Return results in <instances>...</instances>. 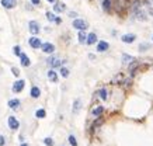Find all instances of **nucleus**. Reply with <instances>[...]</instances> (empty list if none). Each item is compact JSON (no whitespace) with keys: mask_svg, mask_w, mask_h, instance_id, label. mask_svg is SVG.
Listing matches in <instances>:
<instances>
[{"mask_svg":"<svg viewBox=\"0 0 153 146\" xmlns=\"http://www.w3.org/2000/svg\"><path fill=\"white\" fill-rule=\"evenodd\" d=\"M6 143V141H4V136H0V146H3Z\"/></svg>","mask_w":153,"mask_h":146,"instance_id":"obj_34","label":"nucleus"},{"mask_svg":"<svg viewBox=\"0 0 153 146\" xmlns=\"http://www.w3.org/2000/svg\"><path fill=\"white\" fill-rule=\"evenodd\" d=\"M102 113H104V107H101V105H98L97 108L93 110V115H94V117H100Z\"/></svg>","mask_w":153,"mask_h":146,"instance_id":"obj_22","label":"nucleus"},{"mask_svg":"<svg viewBox=\"0 0 153 146\" xmlns=\"http://www.w3.org/2000/svg\"><path fill=\"white\" fill-rule=\"evenodd\" d=\"M24 86H25V81L24 80H17L13 84V91H14V93H20V91L24 89Z\"/></svg>","mask_w":153,"mask_h":146,"instance_id":"obj_3","label":"nucleus"},{"mask_svg":"<svg viewBox=\"0 0 153 146\" xmlns=\"http://www.w3.org/2000/svg\"><path fill=\"white\" fill-rule=\"evenodd\" d=\"M28 27H30V33H31V34L37 35V34L39 33V24H38L37 21H30Z\"/></svg>","mask_w":153,"mask_h":146,"instance_id":"obj_4","label":"nucleus"},{"mask_svg":"<svg viewBox=\"0 0 153 146\" xmlns=\"http://www.w3.org/2000/svg\"><path fill=\"white\" fill-rule=\"evenodd\" d=\"M135 38L136 37L134 35V34H125V35H122V38H121V39H122L125 44H132V42L135 41Z\"/></svg>","mask_w":153,"mask_h":146,"instance_id":"obj_8","label":"nucleus"},{"mask_svg":"<svg viewBox=\"0 0 153 146\" xmlns=\"http://www.w3.org/2000/svg\"><path fill=\"white\" fill-rule=\"evenodd\" d=\"M41 48H42V51H44L45 53H52V52L55 51V47L52 45L51 42H45V44H42Z\"/></svg>","mask_w":153,"mask_h":146,"instance_id":"obj_7","label":"nucleus"},{"mask_svg":"<svg viewBox=\"0 0 153 146\" xmlns=\"http://www.w3.org/2000/svg\"><path fill=\"white\" fill-rule=\"evenodd\" d=\"M98 94H100L101 100H107V98H108V91H107V89H101V90L98 91Z\"/></svg>","mask_w":153,"mask_h":146,"instance_id":"obj_24","label":"nucleus"},{"mask_svg":"<svg viewBox=\"0 0 153 146\" xmlns=\"http://www.w3.org/2000/svg\"><path fill=\"white\" fill-rule=\"evenodd\" d=\"M80 110H82V100L77 98V100L73 103V114H77Z\"/></svg>","mask_w":153,"mask_h":146,"instance_id":"obj_17","label":"nucleus"},{"mask_svg":"<svg viewBox=\"0 0 153 146\" xmlns=\"http://www.w3.org/2000/svg\"><path fill=\"white\" fill-rule=\"evenodd\" d=\"M86 38H87V37L83 34V31H80V33H79V42H80V44L86 42Z\"/></svg>","mask_w":153,"mask_h":146,"instance_id":"obj_26","label":"nucleus"},{"mask_svg":"<svg viewBox=\"0 0 153 146\" xmlns=\"http://www.w3.org/2000/svg\"><path fill=\"white\" fill-rule=\"evenodd\" d=\"M39 96H41V90H39L38 87H35V86H34V87L31 89V97H33V98H38Z\"/></svg>","mask_w":153,"mask_h":146,"instance_id":"obj_21","label":"nucleus"},{"mask_svg":"<svg viewBox=\"0 0 153 146\" xmlns=\"http://www.w3.org/2000/svg\"><path fill=\"white\" fill-rule=\"evenodd\" d=\"M114 6H115L117 13L122 14L126 9H129V0H115V1H114Z\"/></svg>","mask_w":153,"mask_h":146,"instance_id":"obj_1","label":"nucleus"},{"mask_svg":"<svg viewBox=\"0 0 153 146\" xmlns=\"http://www.w3.org/2000/svg\"><path fill=\"white\" fill-rule=\"evenodd\" d=\"M11 72H13L14 76H18V75H20V70H18L17 67H11Z\"/></svg>","mask_w":153,"mask_h":146,"instance_id":"obj_33","label":"nucleus"},{"mask_svg":"<svg viewBox=\"0 0 153 146\" xmlns=\"http://www.w3.org/2000/svg\"><path fill=\"white\" fill-rule=\"evenodd\" d=\"M102 122H104V119H102L101 117H98V118H97V121H94V124H93L91 129H93V131H96L97 128H100V127L102 125Z\"/></svg>","mask_w":153,"mask_h":146,"instance_id":"obj_20","label":"nucleus"},{"mask_svg":"<svg viewBox=\"0 0 153 146\" xmlns=\"http://www.w3.org/2000/svg\"><path fill=\"white\" fill-rule=\"evenodd\" d=\"M96 41H97V35L94 33L88 34L87 35V38H86V42L88 44V45H91V44H96Z\"/></svg>","mask_w":153,"mask_h":146,"instance_id":"obj_16","label":"nucleus"},{"mask_svg":"<svg viewBox=\"0 0 153 146\" xmlns=\"http://www.w3.org/2000/svg\"><path fill=\"white\" fill-rule=\"evenodd\" d=\"M48 79L51 81H53V83H56V81H58V73H56L55 70H49V72H48Z\"/></svg>","mask_w":153,"mask_h":146,"instance_id":"obj_19","label":"nucleus"},{"mask_svg":"<svg viewBox=\"0 0 153 146\" xmlns=\"http://www.w3.org/2000/svg\"><path fill=\"white\" fill-rule=\"evenodd\" d=\"M61 75H62L63 77H68L69 76V70L66 69V67H62V69H61Z\"/></svg>","mask_w":153,"mask_h":146,"instance_id":"obj_30","label":"nucleus"},{"mask_svg":"<svg viewBox=\"0 0 153 146\" xmlns=\"http://www.w3.org/2000/svg\"><path fill=\"white\" fill-rule=\"evenodd\" d=\"M20 104H21V103H20V100H17V98H14V100H10V101H9V107H10V108H13V110H17L18 107H20Z\"/></svg>","mask_w":153,"mask_h":146,"instance_id":"obj_18","label":"nucleus"},{"mask_svg":"<svg viewBox=\"0 0 153 146\" xmlns=\"http://www.w3.org/2000/svg\"><path fill=\"white\" fill-rule=\"evenodd\" d=\"M31 3L35 4V6H39V4H41V1H39V0H31Z\"/></svg>","mask_w":153,"mask_h":146,"instance_id":"obj_35","label":"nucleus"},{"mask_svg":"<svg viewBox=\"0 0 153 146\" xmlns=\"http://www.w3.org/2000/svg\"><path fill=\"white\" fill-rule=\"evenodd\" d=\"M47 18H48L49 21H55V20H56L55 14H53V13H51V11H48V13H47Z\"/></svg>","mask_w":153,"mask_h":146,"instance_id":"obj_29","label":"nucleus"},{"mask_svg":"<svg viewBox=\"0 0 153 146\" xmlns=\"http://www.w3.org/2000/svg\"><path fill=\"white\" fill-rule=\"evenodd\" d=\"M122 62H124L125 65H131L132 62H135V58H134V56H131V55L124 53V55H122Z\"/></svg>","mask_w":153,"mask_h":146,"instance_id":"obj_11","label":"nucleus"},{"mask_svg":"<svg viewBox=\"0 0 153 146\" xmlns=\"http://www.w3.org/2000/svg\"><path fill=\"white\" fill-rule=\"evenodd\" d=\"M145 6L149 9V11L153 14V0H145Z\"/></svg>","mask_w":153,"mask_h":146,"instance_id":"obj_25","label":"nucleus"},{"mask_svg":"<svg viewBox=\"0 0 153 146\" xmlns=\"http://www.w3.org/2000/svg\"><path fill=\"white\" fill-rule=\"evenodd\" d=\"M69 16H70V17H76L77 14H76V13H73V11H70V13H69Z\"/></svg>","mask_w":153,"mask_h":146,"instance_id":"obj_36","label":"nucleus"},{"mask_svg":"<svg viewBox=\"0 0 153 146\" xmlns=\"http://www.w3.org/2000/svg\"><path fill=\"white\" fill-rule=\"evenodd\" d=\"M65 9H66V6L62 1H56L53 6V11H56V13H62V11H65Z\"/></svg>","mask_w":153,"mask_h":146,"instance_id":"obj_10","label":"nucleus"},{"mask_svg":"<svg viewBox=\"0 0 153 146\" xmlns=\"http://www.w3.org/2000/svg\"><path fill=\"white\" fill-rule=\"evenodd\" d=\"M135 14H136V18L138 20H140V21H146L148 20V17H146V13L143 11V10H135Z\"/></svg>","mask_w":153,"mask_h":146,"instance_id":"obj_12","label":"nucleus"},{"mask_svg":"<svg viewBox=\"0 0 153 146\" xmlns=\"http://www.w3.org/2000/svg\"><path fill=\"white\" fill-rule=\"evenodd\" d=\"M20 59H21V65H23V66H25V67H27V66L31 65V62H30V58H28L25 53H21V55H20Z\"/></svg>","mask_w":153,"mask_h":146,"instance_id":"obj_14","label":"nucleus"},{"mask_svg":"<svg viewBox=\"0 0 153 146\" xmlns=\"http://www.w3.org/2000/svg\"><path fill=\"white\" fill-rule=\"evenodd\" d=\"M48 1H51V3H55V1H56V0H48Z\"/></svg>","mask_w":153,"mask_h":146,"instance_id":"obj_39","label":"nucleus"},{"mask_svg":"<svg viewBox=\"0 0 153 146\" xmlns=\"http://www.w3.org/2000/svg\"><path fill=\"white\" fill-rule=\"evenodd\" d=\"M30 45H31V48H34V49H37V48H39L41 45H42V42H41V39L38 38V37H33V38H30Z\"/></svg>","mask_w":153,"mask_h":146,"instance_id":"obj_5","label":"nucleus"},{"mask_svg":"<svg viewBox=\"0 0 153 146\" xmlns=\"http://www.w3.org/2000/svg\"><path fill=\"white\" fill-rule=\"evenodd\" d=\"M108 48H110V45H108V42H105V41H100L98 45H97V51H98V52H105Z\"/></svg>","mask_w":153,"mask_h":146,"instance_id":"obj_13","label":"nucleus"},{"mask_svg":"<svg viewBox=\"0 0 153 146\" xmlns=\"http://www.w3.org/2000/svg\"><path fill=\"white\" fill-rule=\"evenodd\" d=\"M9 127L11 128V129H18V127H20V122L17 121V118L16 117H10L9 118Z\"/></svg>","mask_w":153,"mask_h":146,"instance_id":"obj_6","label":"nucleus"},{"mask_svg":"<svg viewBox=\"0 0 153 146\" xmlns=\"http://www.w3.org/2000/svg\"><path fill=\"white\" fill-rule=\"evenodd\" d=\"M1 6L6 9H13L16 6V1L14 0H1Z\"/></svg>","mask_w":153,"mask_h":146,"instance_id":"obj_15","label":"nucleus"},{"mask_svg":"<svg viewBox=\"0 0 153 146\" xmlns=\"http://www.w3.org/2000/svg\"><path fill=\"white\" fill-rule=\"evenodd\" d=\"M102 9L105 11H110L111 10V0H102Z\"/></svg>","mask_w":153,"mask_h":146,"instance_id":"obj_23","label":"nucleus"},{"mask_svg":"<svg viewBox=\"0 0 153 146\" xmlns=\"http://www.w3.org/2000/svg\"><path fill=\"white\" fill-rule=\"evenodd\" d=\"M21 146H28V145H27V143H23V145H21Z\"/></svg>","mask_w":153,"mask_h":146,"instance_id":"obj_40","label":"nucleus"},{"mask_svg":"<svg viewBox=\"0 0 153 146\" xmlns=\"http://www.w3.org/2000/svg\"><path fill=\"white\" fill-rule=\"evenodd\" d=\"M146 48H148V45H146V44H143V45L140 47V51H142V49H146Z\"/></svg>","mask_w":153,"mask_h":146,"instance_id":"obj_37","label":"nucleus"},{"mask_svg":"<svg viewBox=\"0 0 153 146\" xmlns=\"http://www.w3.org/2000/svg\"><path fill=\"white\" fill-rule=\"evenodd\" d=\"M47 62H48V63H49L52 67H58V66H61L62 63H65V61L62 62V61H59L58 58H49V59H48Z\"/></svg>","mask_w":153,"mask_h":146,"instance_id":"obj_9","label":"nucleus"},{"mask_svg":"<svg viewBox=\"0 0 153 146\" xmlns=\"http://www.w3.org/2000/svg\"><path fill=\"white\" fill-rule=\"evenodd\" d=\"M13 52H14V55H17V56H20V55H21V49H20V47H18V45H16V47L13 48Z\"/></svg>","mask_w":153,"mask_h":146,"instance_id":"obj_31","label":"nucleus"},{"mask_svg":"<svg viewBox=\"0 0 153 146\" xmlns=\"http://www.w3.org/2000/svg\"><path fill=\"white\" fill-rule=\"evenodd\" d=\"M69 142H70V145L72 146H77V141H76V138H75L73 135L69 136Z\"/></svg>","mask_w":153,"mask_h":146,"instance_id":"obj_27","label":"nucleus"},{"mask_svg":"<svg viewBox=\"0 0 153 146\" xmlns=\"http://www.w3.org/2000/svg\"><path fill=\"white\" fill-rule=\"evenodd\" d=\"M124 83H125V86H129V84H131V80H125Z\"/></svg>","mask_w":153,"mask_h":146,"instance_id":"obj_38","label":"nucleus"},{"mask_svg":"<svg viewBox=\"0 0 153 146\" xmlns=\"http://www.w3.org/2000/svg\"><path fill=\"white\" fill-rule=\"evenodd\" d=\"M73 27L76 30H79V31H84L86 28H87V23H86L84 20H75L73 21Z\"/></svg>","mask_w":153,"mask_h":146,"instance_id":"obj_2","label":"nucleus"},{"mask_svg":"<svg viewBox=\"0 0 153 146\" xmlns=\"http://www.w3.org/2000/svg\"><path fill=\"white\" fill-rule=\"evenodd\" d=\"M44 142H45V145L47 146H53V141H52L51 138H45Z\"/></svg>","mask_w":153,"mask_h":146,"instance_id":"obj_32","label":"nucleus"},{"mask_svg":"<svg viewBox=\"0 0 153 146\" xmlns=\"http://www.w3.org/2000/svg\"><path fill=\"white\" fill-rule=\"evenodd\" d=\"M35 115H37V117H38V118H44V117H45V115H47V113H45V110H38V111H37V114H35Z\"/></svg>","mask_w":153,"mask_h":146,"instance_id":"obj_28","label":"nucleus"}]
</instances>
